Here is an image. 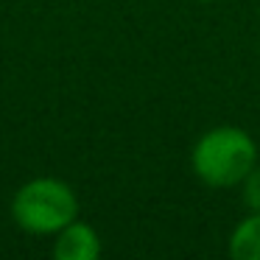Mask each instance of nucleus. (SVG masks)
<instances>
[{
  "label": "nucleus",
  "instance_id": "f257e3e1",
  "mask_svg": "<svg viewBox=\"0 0 260 260\" xmlns=\"http://www.w3.org/2000/svg\"><path fill=\"white\" fill-rule=\"evenodd\" d=\"M257 162L260 159L254 137L232 123L207 129L190 148L193 176L213 190L238 187Z\"/></svg>",
  "mask_w": 260,
  "mask_h": 260
},
{
  "label": "nucleus",
  "instance_id": "f03ea898",
  "mask_svg": "<svg viewBox=\"0 0 260 260\" xmlns=\"http://www.w3.org/2000/svg\"><path fill=\"white\" fill-rule=\"evenodd\" d=\"M12 218L31 235H56L62 226L79 218V199L68 182L37 176L14 193Z\"/></svg>",
  "mask_w": 260,
  "mask_h": 260
},
{
  "label": "nucleus",
  "instance_id": "7ed1b4c3",
  "mask_svg": "<svg viewBox=\"0 0 260 260\" xmlns=\"http://www.w3.org/2000/svg\"><path fill=\"white\" fill-rule=\"evenodd\" d=\"M101 254V235L84 221H70L53 235V257L56 260H95Z\"/></svg>",
  "mask_w": 260,
  "mask_h": 260
},
{
  "label": "nucleus",
  "instance_id": "20e7f679",
  "mask_svg": "<svg viewBox=\"0 0 260 260\" xmlns=\"http://www.w3.org/2000/svg\"><path fill=\"white\" fill-rule=\"evenodd\" d=\"M226 254L235 260H260V210H252L235 224L226 241Z\"/></svg>",
  "mask_w": 260,
  "mask_h": 260
},
{
  "label": "nucleus",
  "instance_id": "39448f33",
  "mask_svg": "<svg viewBox=\"0 0 260 260\" xmlns=\"http://www.w3.org/2000/svg\"><path fill=\"white\" fill-rule=\"evenodd\" d=\"M241 187H243V204H246L249 210H260V162L246 174V179L241 182Z\"/></svg>",
  "mask_w": 260,
  "mask_h": 260
},
{
  "label": "nucleus",
  "instance_id": "423d86ee",
  "mask_svg": "<svg viewBox=\"0 0 260 260\" xmlns=\"http://www.w3.org/2000/svg\"><path fill=\"white\" fill-rule=\"evenodd\" d=\"M196 3H213V0H196Z\"/></svg>",
  "mask_w": 260,
  "mask_h": 260
}]
</instances>
